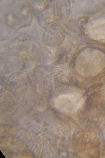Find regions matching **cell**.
Returning <instances> with one entry per match:
<instances>
[{"instance_id":"cell-1","label":"cell","mask_w":105,"mask_h":158,"mask_svg":"<svg viewBox=\"0 0 105 158\" xmlns=\"http://www.w3.org/2000/svg\"><path fill=\"white\" fill-rule=\"evenodd\" d=\"M83 102L82 98L74 95H61L55 100L56 107L61 112L67 114L75 113Z\"/></svg>"}]
</instances>
